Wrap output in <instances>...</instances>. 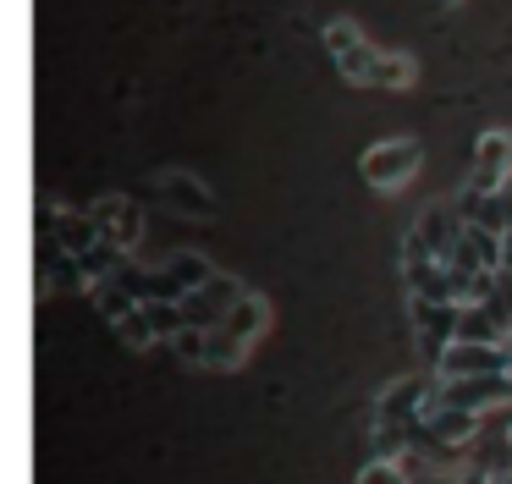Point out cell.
<instances>
[{"label":"cell","mask_w":512,"mask_h":484,"mask_svg":"<svg viewBox=\"0 0 512 484\" xmlns=\"http://www.w3.org/2000/svg\"><path fill=\"white\" fill-rule=\"evenodd\" d=\"M430 402H435V374H408V380L386 385V396L375 402V446H380V457H391V451L424 424Z\"/></svg>","instance_id":"cell-1"},{"label":"cell","mask_w":512,"mask_h":484,"mask_svg":"<svg viewBox=\"0 0 512 484\" xmlns=\"http://www.w3.org/2000/svg\"><path fill=\"white\" fill-rule=\"evenodd\" d=\"M419 160H424L419 138H386L358 160V171H364V182L375 187V193H402V187L419 176Z\"/></svg>","instance_id":"cell-2"},{"label":"cell","mask_w":512,"mask_h":484,"mask_svg":"<svg viewBox=\"0 0 512 484\" xmlns=\"http://www.w3.org/2000/svg\"><path fill=\"white\" fill-rule=\"evenodd\" d=\"M413 308V336H419L424 358H441L446 347L457 341V325H463V303L457 297H408Z\"/></svg>","instance_id":"cell-3"},{"label":"cell","mask_w":512,"mask_h":484,"mask_svg":"<svg viewBox=\"0 0 512 484\" xmlns=\"http://www.w3.org/2000/svg\"><path fill=\"white\" fill-rule=\"evenodd\" d=\"M325 50H331L336 72H342L347 83H364V88H369V77H375L380 50L364 39V28H358V22H347V17L325 22Z\"/></svg>","instance_id":"cell-4"},{"label":"cell","mask_w":512,"mask_h":484,"mask_svg":"<svg viewBox=\"0 0 512 484\" xmlns=\"http://www.w3.org/2000/svg\"><path fill=\"white\" fill-rule=\"evenodd\" d=\"M435 374H441V380H468V374H512V352H507V341H463V336H457L452 347L435 358Z\"/></svg>","instance_id":"cell-5"},{"label":"cell","mask_w":512,"mask_h":484,"mask_svg":"<svg viewBox=\"0 0 512 484\" xmlns=\"http://www.w3.org/2000/svg\"><path fill=\"white\" fill-rule=\"evenodd\" d=\"M243 297H248V286L237 281V275H221V270H215L204 286H193V292L182 297V314H188V325H221V319L232 314Z\"/></svg>","instance_id":"cell-6"},{"label":"cell","mask_w":512,"mask_h":484,"mask_svg":"<svg viewBox=\"0 0 512 484\" xmlns=\"http://www.w3.org/2000/svg\"><path fill=\"white\" fill-rule=\"evenodd\" d=\"M435 402L485 413V407L512 402V374H468V380H441V374H435Z\"/></svg>","instance_id":"cell-7"},{"label":"cell","mask_w":512,"mask_h":484,"mask_svg":"<svg viewBox=\"0 0 512 484\" xmlns=\"http://www.w3.org/2000/svg\"><path fill=\"white\" fill-rule=\"evenodd\" d=\"M507 182H512V132H479L468 187H479V193H501Z\"/></svg>","instance_id":"cell-8"},{"label":"cell","mask_w":512,"mask_h":484,"mask_svg":"<svg viewBox=\"0 0 512 484\" xmlns=\"http://www.w3.org/2000/svg\"><path fill=\"white\" fill-rule=\"evenodd\" d=\"M89 220H94L100 237L122 242V248H138V237H144V215H138V204H133V198H122V193L100 198V204L89 209Z\"/></svg>","instance_id":"cell-9"},{"label":"cell","mask_w":512,"mask_h":484,"mask_svg":"<svg viewBox=\"0 0 512 484\" xmlns=\"http://www.w3.org/2000/svg\"><path fill=\"white\" fill-rule=\"evenodd\" d=\"M424 435H430L435 446L457 451V446H468V440L479 435V413L474 407H452V402H430V413H424Z\"/></svg>","instance_id":"cell-10"},{"label":"cell","mask_w":512,"mask_h":484,"mask_svg":"<svg viewBox=\"0 0 512 484\" xmlns=\"http://www.w3.org/2000/svg\"><path fill=\"white\" fill-rule=\"evenodd\" d=\"M160 193H166V204L177 209V215H188V220H215V198H210V187H204L199 176H188V171H160Z\"/></svg>","instance_id":"cell-11"},{"label":"cell","mask_w":512,"mask_h":484,"mask_svg":"<svg viewBox=\"0 0 512 484\" xmlns=\"http://www.w3.org/2000/svg\"><path fill=\"white\" fill-rule=\"evenodd\" d=\"M127 264V248L122 242H111V237H100L89 253H78V270H83V286H94V281H111L116 270Z\"/></svg>","instance_id":"cell-12"},{"label":"cell","mask_w":512,"mask_h":484,"mask_svg":"<svg viewBox=\"0 0 512 484\" xmlns=\"http://www.w3.org/2000/svg\"><path fill=\"white\" fill-rule=\"evenodd\" d=\"M221 325H226V330H232V336H243V341H248V347H254V341H259V336H265V325H270V303H265V297H254V292H248V297H243V303H237V308H232V314H226V319H221Z\"/></svg>","instance_id":"cell-13"},{"label":"cell","mask_w":512,"mask_h":484,"mask_svg":"<svg viewBox=\"0 0 512 484\" xmlns=\"http://www.w3.org/2000/svg\"><path fill=\"white\" fill-rule=\"evenodd\" d=\"M89 297H94V308H100V314L111 319V325H116L122 314H133L138 303H144V297H138L133 286H122L116 275H111V281H94V286H89Z\"/></svg>","instance_id":"cell-14"},{"label":"cell","mask_w":512,"mask_h":484,"mask_svg":"<svg viewBox=\"0 0 512 484\" xmlns=\"http://www.w3.org/2000/svg\"><path fill=\"white\" fill-rule=\"evenodd\" d=\"M248 358V341L232 336L226 325H210V352H204V369H237Z\"/></svg>","instance_id":"cell-15"},{"label":"cell","mask_w":512,"mask_h":484,"mask_svg":"<svg viewBox=\"0 0 512 484\" xmlns=\"http://www.w3.org/2000/svg\"><path fill=\"white\" fill-rule=\"evenodd\" d=\"M413 77H419V61H413V55H391V50H380L369 88H413Z\"/></svg>","instance_id":"cell-16"},{"label":"cell","mask_w":512,"mask_h":484,"mask_svg":"<svg viewBox=\"0 0 512 484\" xmlns=\"http://www.w3.org/2000/svg\"><path fill=\"white\" fill-rule=\"evenodd\" d=\"M116 336H122L133 352H144V347H155V341H160V330H155V319H149V308L138 303L133 314H122V319H116Z\"/></svg>","instance_id":"cell-17"},{"label":"cell","mask_w":512,"mask_h":484,"mask_svg":"<svg viewBox=\"0 0 512 484\" xmlns=\"http://www.w3.org/2000/svg\"><path fill=\"white\" fill-rule=\"evenodd\" d=\"M166 270H171V275H177V281H182V292H193V286H204V281H210V275H215V264L204 259V253L182 248V253H171V259H166Z\"/></svg>","instance_id":"cell-18"},{"label":"cell","mask_w":512,"mask_h":484,"mask_svg":"<svg viewBox=\"0 0 512 484\" xmlns=\"http://www.w3.org/2000/svg\"><path fill=\"white\" fill-rule=\"evenodd\" d=\"M171 347H177V358H182V363L204 369V352H210V325H182L177 336H171Z\"/></svg>","instance_id":"cell-19"},{"label":"cell","mask_w":512,"mask_h":484,"mask_svg":"<svg viewBox=\"0 0 512 484\" xmlns=\"http://www.w3.org/2000/svg\"><path fill=\"white\" fill-rule=\"evenodd\" d=\"M358 484H408V479L397 473V462L375 457V462H364V468H358Z\"/></svg>","instance_id":"cell-20"},{"label":"cell","mask_w":512,"mask_h":484,"mask_svg":"<svg viewBox=\"0 0 512 484\" xmlns=\"http://www.w3.org/2000/svg\"><path fill=\"white\" fill-rule=\"evenodd\" d=\"M501 275H512V226L501 231Z\"/></svg>","instance_id":"cell-21"},{"label":"cell","mask_w":512,"mask_h":484,"mask_svg":"<svg viewBox=\"0 0 512 484\" xmlns=\"http://www.w3.org/2000/svg\"><path fill=\"white\" fill-rule=\"evenodd\" d=\"M496 292H501V303H507V314H512V275H501V286H496Z\"/></svg>","instance_id":"cell-22"},{"label":"cell","mask_w":512,"mask_h":484,"mask_svg":"<svg viewBox=\"0 0 512 484\" xmlns=\"http://www.w3.org/2000/svg\"><path fill=\"white\" fill-rule=\"evenodd\" d=\"M501 215H507V226H512V182L501 187Z\"/></svg>","instance_id":"cell-23"},{"label":"cell","mask_w":512,"mask_h":484,"mask_svg":"<svg viewBox=\"0 0 512 484\" xmlns=\"http://www.w3.org/2000/svg\"><path fill=\"white\" fill-rule=\"evenodd\" d=\"M507 451H512V429H507Z\"/></svg>","instance_id":"cell-24"},{"label":"cell","mask_w":512,"mask_h":484,"mask_svg":"<svg viewBox=\"0 0 512 484\" xmlns=\"http://www.w3.org/2000/svg\"><path fill=\"white\" fill-rule=\"evenodd\" d=\"M446 6H457V0H446Z\"/></svg>","instance_id":"cell-25"}]
</instances>
